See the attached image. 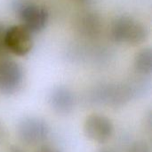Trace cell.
<instances>
[{
  "label": "cell",
  "instance_id": "6da1fadb",
  "mask_svg": "<svg viewBox=\"0 0 152 152\" xmlns=\"http://www.w3.org/2000/svg\"><path fill=\"white\" fill-rule=\"evenodd\" d=\"M144 83L138 81L127 83H105L96 87L92 92L93 102L112 108H120L143 93Z\"/></svg>",
  "mask_w": 152,
  "mask_h": 152
},
{
  "label": "cell",
  "instance_id": "7a4b0ae2",
  "mask_svg": "<svg viewBox=\"0 0 152 152\" xmlns=\"http://www.w3.org/2000/svg\"><path fill=\"white\" fill-rule=\"evenodd\" d=\"M110 36L117 43L138 46L148 39L149 30L139 20L129 15H120L112 22Z\"/></svg>",
  "mask_w": 152,
  "mask_h": 152
},
{
  "label": "cell",
  "instance_id": "3957f363",
  "mask_svg": "<svg viewBox=\"0 0 152 152\" xmlns=\"http://www.w3.org/2000/svg\"><path fill=\"white\" fill-rule=\"evenodd\" d=\"M13 9L24 27L31 34L44 30L49 20V13L45 7L28 0H13Z\"/></svg>",
  "mask_w": 152,
  "mask_h": 152
},
{
  "label": "cell",
  "instance_id": "277c9868",
  "mask_svg": "<svg viewBox=\"0 0 152 152\" xmlns=\"http://www.w3.org/2000/svg\"><path fill=\"white\" fill-rule=\"evenodd\" d=\"M49 132L50 129L46 121L37 116L22 118L16 128L18 139L26 145H37L44 142Z\"/></svg>",
  "mask_w": 152,
  "mask_h": 152
},
{
  "label": "cell",
  "instance_id": "5b68a950",
  "mask_svg": "<svg viewBox=\"0 0 152 152\" xmlns=\"http://www.w3.org/2000/svg\"><path fill=\"white\" fill-rule=\"evenodd\" d=\"M24 82L22 66L14 60L0 61V93L12 95L20 90Z\"/></svg>",
  "mask_w": 152,
  "mask_h": 152
},
{
  "label": "cell",
  "instance_id": "8992f818",
  "mask_svg": "<svg viewBox=\"0 0 152 152\" xmlns=\"http://www.w3.org/2000/svg\"><path fill=\"white\" fill-rule=\"evenodd\" d=\"M4 43L7 51L18 56H24L33 47V38L21 25H13L4 30Z\"/></svg>",
  "mask_w": 152,
  "mask_h": 152
},
{
  "label": "cell",
  "instance_id": "52a82bcc",
  "mask_svg": "<svg viewBox=\"0 0 152 152\" xmlns=\"http://www.w3.org/2000/svg\"><path fill=\"white\" fill-rule=\"evenodd\" d=\"M84 133L91 141L102 144L112 137L114 125L111 120L104 115L92 114L88 116L84 123Z\"/></svg>",
  "mask_w": 152,
  "mask_h": 152
},
{
  "label": "cell",
  "instance_id": "ba28073f",
  "mask_svg": "<svg viewBox=\"0 0 152 152\" xmlns=\"http://www.w3.org/2000/svg\"><path fill=\"white\" fill-rule=\"evenodd\" d=\"M48 104L51 109L59 116H68L75 108L76 98L73 91L66 86L53 88L48 95Z\"/></svg>",
  "mask_w": 152,
  "mask_h": 152
},
{
  "label": "cell",
  "instance_id": "9c48e42d",
  "mask_svg": "<svg viewBox=\"0 0 152 152\" xmlns=\"http://www.w3.org/2000/svg\"><path fill=\"white\" fill-rule=\"evenodd\" d=\"M78 31L86 37H94L99 34L102 29L100 17L92 12H86L79 15L77 21Z\"/></svg>",
  "mask_w": 152,
  "mask_h": 152
},
{
  "label": "cell",
  "instance_id": "30bf717a",
  "mask_svg": "<svg viewBox=\"0 0 152 152\" xmlns=\"http://www.w3.org/2000/svg\"><path fill=\"white\" fill-rule=\"evenodd\" d=\"M134 70L142 76L151 75L152 72V52L150 47L144 48L134 57Z\"/></svg>",
  "mask_w": 152,
  "mask_h": 152
},
{
  "label": "cell",
  "instance_id": "8fae6325",
  "mask_svg": "<svg viewBox=\"0 0 152 152\" xmlns=\"http://www.w3.org/2000/svg\"><path fill=\"white\" fill-rule=\"evenodd\" d=\"M128 152H151V150L146 142L136 141L131 145Z\"/></svg>",
  "mask_w": 152,
  "mask_h": 152
},
{
  "label": "cell",
  "instance_id": "7c38bea8",
  "mask_svg": "<svg viewBox=\"0 0 152 152\" xmlns=\"http://www.w3.org/2000/svg\"><path fill=\"white\" fill-rule=\"evenodd\" d=\"M8 138V131L6 126L0 121V145L3 144Z\"/></svg>",
  "mask_w": 152,
  "mask_h": 152
},
{
  "label": "cell",
  "instance_id": "4fadbf2b",
  "mask_svg": "<svg viewBox=\"0 0 152 152\" xmlns=\"http://www.w3.org/2000/svg\"><path fill=\"white\" fill-rule=\"evenodd\" d=\"M4 28L0 25V54H4L6 50L4 43Z\"/></svg>",
  "mask_w": 152,
  "mask_h": 152
},
{
  "label": "cell",
  "instance_id": "5bb4252c",
  "mask_svg": "<svg viewBox=\"0 0 152 152\" xmlns=\"http://www.w3.org/2000/svg\"><path fill=\"white\" fill-rule=\"evenodd\" d=\"M35 152H62L60 150L54 148V147H51V146H43L40 147L39 149H37Z\"/></svg>",
  "mask_w": 152,
  "mask_h": 152
},
{
  "label": "cell",
  "instance_id": "9a60e30c",
  "mask_svg": "<svg viewBox=\"0 0 152 152\" xmlns=\"http://www.w3.org/2000/svg\"><path fill=\"white\" fill-rule=\"evenodd\" d=\"M1 152H24L20 147L15 145H9L7 147H4V149L2 150Z\"/></svg>",
  "mask_w": 152,
  "mask_h": 152
},
{
  "label": "cell",
  "instance_id": "2e32d148",
  "mask_svg": "<svg viewBox=\"0 0 152 152\" xmlns=\"http://www.w3.org/2000/svg\"><path fill=\"white\" fill-rule=\"evenodd\" d=\"M100 152H111V151H100Z\"/></svg>",
  "mask_w": 152,
  "mask_h": 152
},
{
  "label": "cell",
  "instance_id": "e0dca14e",
  "mask_svg": "<svg viewBox=\"0 0 152 152\" xmlns=\"http://www.w3.org/2000/svg\"><path fill=\"white\" fill-rule=\"evenodd\" d=\"M77 1H86V0H77Z\"/></svg>",
  "mask_w": 152,
  "mask_h": 152
}]
</instances>
